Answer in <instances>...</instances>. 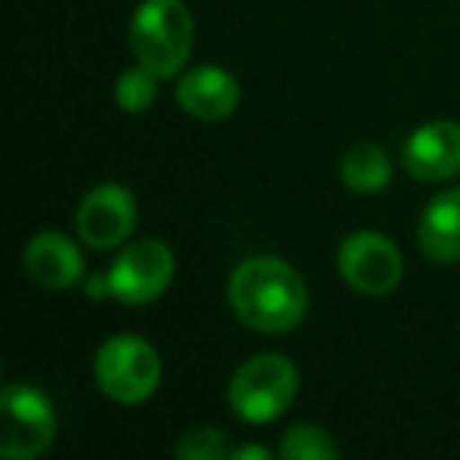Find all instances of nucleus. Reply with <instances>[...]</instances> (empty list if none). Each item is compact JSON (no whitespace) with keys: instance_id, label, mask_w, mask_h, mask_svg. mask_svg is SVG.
<instances>
[{"instance_id":"obj_1","label":"nucleus","mask_w":460,"mask_h":460,"mask_svg":"<svg viewBox=\"0 0 460 460\" xmlns=\"http://www.w3.org/2000/svg\"><path fill=\"white\" fill-rule=\"evenodd\" d=\"M230 309L259 334H288L306 319L309 290L303 275L278 256H250L230 271Z\"/></svg>"},{"instance_id":"obj_2","label":"nucleus","mask_w":460,"mask_h":460,"mask_svg":"<svg viewBox=\"0 0 460 460\" xmlns=\"http://www.w3.org/2000/svg\"><path fill=\"white\" fill-rule=\"evenodd\" d=\"M192 13L183 0H142L129 20V48L158 79L177 76L192 54Z\"/></svg>"},{"instance_id":"obj_3","label":"nucleus","mask_w":460,"mask_h":460,"mask_svg":"<svg viewBox=\"0 0 460 460\" xmlns=\"http://www.w3.org/2000/svg\"><path fill=\"white\" fill-rule=\"evenodd\" d=\"M300 391V372L284 353L250 357L227 385V403L234 416L250 426H269L294 403Z\"/></svg>"},{"instance_id":"obj_4","label":"nucleus","mask_w":460,"mask_h":460,"mask_svg":"<svg viewBox=\"0 0 460 460\" xmlns=\"http://www.w3.org/2000/svg\"><path fill=\"white\" fill-rule=\"evenodd\" d=\"M95 385L117 403H146L161 385L158 350L139 334H114L95 353Z\"/></svg>"},{"instance_id":"obj_5","label":"nucleus","mask_w":460,"mask_h":460,"mask_svg":"<svg viewBox=\"0 0 460 460\" xmlns=\"http://www.w3.org/2000/svg\"><path fill=\"white\" fill-rule=\"evenodd\" d=\"M0 416H4L0 454L7 460H35L54 445L58 413L45 391L35 385L10 382L0 394Z\"/></svg>"},{"instance_id":"obj_6","label":"nucleus","mask_w":460,"mask_h":460,"mask_svg":"<svg viewBox=\"0 0 460 460\" xmlns=\"http://www.w3.org/2000/svg\"><path fill=\"white\" fill-rule=\"evenodd\" d=\"M173 252L164 240H133L108 269V290L117 303L146 306L155 303L173 281Z\"/></svg>"},{"instance_id":"obj_7","label":"nucleus","mask_w":460,"mask_h":460,"mask_svg":"<svg viewBox=\"0 0 460 460\" xmlns=\"http://www.w3.org/2000/svg\"><path fill=\"white\" fill-rule=\"evenodd\" d=\"M338 271L350 290L363 296H385L403 278V256L378 230H357L341 243Z\"/></svg>"},{"instance_id":"obj_8","label":"nucleus","mask_w":460,"mask_h":460,"mask_svg":"<svg viewBox=\"0 0 460 460\" xmlns=\"http://www.w3.org/2000/svg\"><path fill=\"white\" fill-rule=\"evenodd\" d=\"M136 230V199L120 183H98L76 208V234L92 250H117Z\"/></svg>"},{"instance_id":"obj_9","label":"nucleus","mask_w":460,"mask_h":460,"mask_svg":"<svg viewBox=\"0 0 460 460\" xmlns=\"http://www.w3.org/2000/svg\"><path fill=\"white\" fill-rule=\"evenodd\" d=\"M403 167L413 180L441 183L460 173V123L432 120L416 127L401 148Z\"/></svg>"},{"instance_id":"obj_10","label":"nucleus","mask_w":460,"mask_h":460,"mask_svg":"<svg viewBox=\"0 0 460 460\" xmlns=\"http://www.w3.org/2000/svg\"><path fill=\"white\" fill-rule=\"evenodd\" d=\"M22 265L29 278L45 290H70L85 278L83 252L60 230H39L22 250Z\"/></svg>"},{"instance_id":"obj_11","label":"nucleus","mask_w":460,"mask_h":460,"mask_svg":"<svg viewBox=\"0 0 460 460\" xmlns=\"http://www.w3.org/2000/svg\"><path fill=\"white\" fill-rule=\"evenodd\" d=\"M177 104L192 120H227L240 104V83L224 66H196L177 79Z\"/></svg>"},{"instance_id":"obj_12","label":"nucleus","mask_w":460,"mask_h":460,"mask_svg":"<svg viewBox=\"0 0 460 460\" xmlns=\"http://www.w3.org/2000/svg\"><path fill=\"white\" fill-rule=\"evenodd\" d=\"M420 252L435 265L460 262V186L429 199L416 227Z\"/></svg>"},{"instance_id":"obj_13","label":"nucleus","mask_w":460,"mask_h":460,"mask_svg":"<svg viewBox=\"0 0 460 460\" xmlns=\"http://www.w3.org/2000/svg\"><path fill=\"white\" fill-rule=\"evenodd\" d=\"M338 171H341V183L350 192L372 196V192L388 190L394 167H391V158L382 146H376V142H357V146H350L341 155Z\"/></svg>"},{"instance_id":"obj_14","label":"nucleus","mask_w":460,"mask_h":460,"mask_svg":"<svg viewBox=\"0 0 460 460\" xmlns=\"http://www.w3.org/2000/svg\"><path fill=\"white\" fill-rule=\"evenodd\" d=\"M278 454L288 460H334L341 454V447L334 445V438L315 422H296L284 432Z\"/></svg>"},{"instance_id":"obj_15","label":"nucleus","mask_w":460,"mask_h":460,"mask_svg":"<svg viewBox=\"0 0 460 460\" xmlns=\"http://www.w3.org/2000/svg\"><path fill=\"white\" fill-rule=\"evenodd\" d=\"M158 98V76L146 66H133V70H123L117 76V85H114V102L123 114H146L148 108L155 104Z\"/></svg>"},{"instance_id":"obj_16","label":"nucleus","mask_w":460,"mask_h":460,"mask_svg":"<svg viewBox=\"0 0 460 460\" xmlns=\"http://www.w3.org/2000/svg\"><path fill=\"white\" fill-rule=\"evenodd\" d=\"M230 441L217 426H196L183 432V438L173 445V454L183 460H221L230 457Z\"/></svg>"},{"instance_id":"obj_17","label":"nucleus","mask_w":460,"mask_h":460,"mask_svg":"<svg viewBox=\"0 0 460 460\" xmlns=\"http://www.w3.org/2000/svg\"><path fill=\"white\" fill-rule=\"evenodd\" d=\"M230 457H234V460H269L271 451H269V447H262V445H240V447H234V451H230Z\"/></svg>"}]
</instances>
